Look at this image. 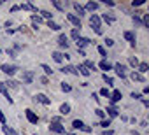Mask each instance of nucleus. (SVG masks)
Masks as SVG:
<instances>
[{
	"label": "nucleus",
	"mask_w": 149,
	"mask_h": 135,
	"mask_svg": "<svg viewBox=\"0 0 149 135\" xmlns=\"http://www.w3.org/2000/svg\"><path fill=\"white\" fill-rule=\"evenodd\" d=\"M90 25H91V28L95 30V33H98V35H102V26H100V18L97 16V14H93L91 18H90Z\"/></svg>",
	"instance_id": "f257e3e1"
},
{
	"label": "nucleus",
	"mask_w": 149,
	"mask_h": 135,
	"mask_svg": "<svg viewBox=\"0 0 149 135\" xmlns=\"http://www.w3.org/2000/svg\"><path fill=\"white\" fill-rule=\"evenodd\" d=\"M0 70H2L4 74H7V76H13V74H16L18 67L16 65H9V63H2L0 65Z\"/></svg>",
	"instance_id": "f03ea898"
},
{
	"label": "nucleus",
	"mask_w": 149,
	"mask_h": 135,
	"mask_svg": "<svg viewBox=\"0 0 149 135\" xmlns=\"http://www.w3.org/2000/svg\"><path fill=\"white\" fill-rule=\"evenodd\" d=\"M72 126H74V128H77V130H83V132H86V133H91V128L86 126L81 119H74V121H72Z\"/></svg>",
	"instance_id": "7ed1b4c3"
},
{
	"label": "nucleus",
	"mask_w": 149,
	"mask_h": 135,
	"mask_svg": "<svg viewBox=\"0 0 149 135\" xmlns=\"http://www.w3.org/2000/svg\"><path fill=\"white\" fill-rule=\"evenodd\" d=\"M25 114H26V119H28L32 125H37V123H39V118H37V114H35L32 109H26V111H25Z\"/></svg>",
	"instance_id": "20e7f679"
},
{
	"label": "nucleus",
	"mask_w": 149,
	"mask_h": 135,
	"mask_svg": "<svg viewBox=\"0 0 149 135\" xmlns=\"http://www.w3.org/2000/svg\"><path fill=\"white\" fill-rule=\"evenodd\" d=\"M33 100H35V102H40V104H44V105H51V100H49L44 93H37V95L33 97Z\"/></svg>",
	"instance_id": "39448f33"
},
{
	"label": "nucleus",
	"mask_w": 149,
	"mask_h": 135,
	"mask_svg": "<svg viewBox=\"0 0 149 135\" xmlns=\"http://www.w3.org/2000/svg\"><path fill=\"white\" fill-rule=\"evenodd\" d=\"M67 19H68L74 26H76V28H81V19H79L76 14H67Z\"/></svg>",
	"instance_id": "423d86ee"
},
{
	"label": "nucleus",
	"mask_w": 149,
	"mask_h": 135,
	"mask_svg": "<svg viewBox=\"0 0 149 135\" xmlns=\"http://www.w3.org/2000/svg\"><path fill=\"white\" fill-rule=\"evenodd\" d=\"M49 130H53L54 133H65V128H63V125L61 123H51V126H49Z\"/></svg>",
	"instance_id": "0eeeda50"
},
{
	"label": "nucleus",
	"mask_w": 149,
	"mask_h": 135,
	"mask_svg": "<svg viewBox=\"0 0 149 135\" xmlns=\"http://www.w3.org/2000/svg\"><path fill=\"white\" fill-rule=\"evenodd\" d=\"M76 44H77V49H83L84 46L91 44V40H90V39H86V37H79V39L76 40Z\"/></svg>",
	"instance_id": "6e6552de"
},
{
	"label": "nucleus",
	"mask_w": 149,
	"mask_h": 135,
	"mask_svg": "<svg viewBox=\"0 0 149 135\" xmlns=\"http://www.w3.org/2000/svg\"><path fill=\"white\" fill-rule=\"evenodd\" d=\"M0 93H2V95L6 97V100H7L9 104H13V98L9 97V91H7V86H6L4 83H0Z\"/></svg>",
	"instance_id": "1a4fd4ad"
},
{
	"label": "nucleus",
	"mask_w": 149,
	"mask_h": 135,
	"mask_svg": "<svg viewBox=\"0 0 149 135\" xmlns=\"http://www.w3.org/2000/svg\"><path fill=\"white\" fill-rule=\"evenodd\" d=\"M114 69H116V74H118V76H119L121 79H123V77L126 76V74H125V69H126L125 65H121V63H116V65H114Z\"/></svg>",
	"instance_id": "9d476101"
},
{
	"label": "nucleus",
	"mask_w": 149,
	"mask_h": 135,
	"mask_svg": "<svg viewBox=\"0 0 149 135\" xmlns=\"http://www.w3.org/2000/svg\"><path fill=\"white\" fill-rule=\"evenodd\" d=\"M109 98H111L112 104H114V102H119V100H121V91H119V90H114V91L109 95Z\"/></svg>",
	"instance_id": "9b49d317"
},
{
	"label": "nucleus",
	"mask_w": 149,
	"mask_h": 135,
	"mask_svg": "<svg viewBox=\"0 0 149 135\" xmlns=\"http://www.w3.org/2000/svg\"><path fill=\"white\" fill-rule=\"evenodd\" d=\"M23 81H25L26 84H30V83L33 81V72H32V70H26V72H23Z\"/></svg>",
	"instance_id": "f8f14e48"
},
{
	"label": "nucleus",
	"mask_w": 149,
	"mask_h": 135,
	"mask_svg": "<svg viewBox=\"0 0 149 135\" xmlns=\"http://www.w3.org/2000/svg\"><path fill=\"white\" fill-rule=\"evenodd\" d=\"M58 44H60L61 47H65V49H67V47H68V39H67V35H63V33H61V35L58 37Z\"/></svg>",
	"instance_id": "ddd939ff"
},
{
	"label": "nucleus",
	"mask_w": 149,
	"mask_h": 135,
	"mask_svg": "<svg viewBox=\"0 0 149 135\" xmlns=\"http://www.w3.org/2000/svg\"><path fill=\"white\" fill-rule=\"evenodd\" d=\"M61 72H63V74H68V72H72V74H79V72H77V69H76V67H72V65H67V67H63V69H61Z\"/></svg>",
	"instance_id": "4468645a"
},
{
	"label": "nucleus",
	"mask_w": 149,
	"mask_h": 135,
	"mask_svg": "<svg viewBox=\"0 0 149 135\" xmlns=\"http://www.w3.org/2000/svg\"><path fill=\"white\" fill-rule=\"evenodd\" d=\"M123 35H125V39H126V40H130V44H132V46H135V33H132V32H125Z\"/></svg>",
	"instance_id": "2eb2a0df"
},
{
	"label": "nucleus",
	"mask_w": 149,
	"mask_h": 135,
	"mask_svg": "<svg viewBox=\"0 0 149 135\" xmlns=\"http://www.w3.org/2000/svg\"><path fill=\"white\" fill-rule=\"evenodd\" d=\"M132 79L137 81V83H146V77H144L142 74H139V72H133V74H132Z\"/></svg>",
	"instance_id": "dca6fc26"
},
{
	"label": "nucleus",
	"mask_w": 149,
	"mask_h": 135,
	"mask_svg": "<svg viewBox=\"0 0 149 135\" xmlns=\"http://www.w3.org/2000/svg\"><path fill=\"white\" fill-rule=\"evenodd\" d=\"M77 72H81V74L84 76V77H90V76H91V72H90V70L86 69L84 65H79V67H77Z\"/></svg>",
	"instance_id": "f3484780"
},
{
	"label": "nucleus",
	"mask_w": 149,
	"mask_h": 135,
	"mask_svg": "<svg viewBox=\"0 0 149 135\" xmlns=\"http://www.w3.org/2000/svg\"><path fill=\"white\" fill-rule=\"evenodd\" d=\"M60 112H61L63 116H67V114L70 112V105H68V104H61V105H60Z\"/></svg>",
	"instance_id": "a211bd4d"
},
{
	"label": "nucleus",
	"mask_w": 149,
	"mask_h": 135,
	"mask_svg": "<svg viewBox=\"0 0 149 135\" xmlns=\"http://www.w3.org/2000/svg\"><path fill=\"white\" fill-rule=\"evenodd\" d=\"M100 69H102V70H111V69H112V65H111L107 60H104V61H100Z\"/></svg>",
	"instance_id": "6ab92c4d"
},
{
	"label": "nucleus",
	"mask_w": 149,
	"mask_h": 135,
	"mask_svg": "<svg viewBox=\"0 0 149 135\" xmlns=\"http://www.w3.org/2000/svg\"><path fill=\"white\" fill-rule=\"evenodd\" d=\"M47 26H49L51 30H56V32H58V30H61V26H60L58 23H54L53 19H49V21H47Z\"/></svg>",
	"instance_id": "aec40b11"
},
{
	"label": "nucleus",
	"mask_w": 149,
	"mask_h": 135,
	"mask_svg": "<svg viewBox=\"0 0 149 135\" xmlns=\"http://www.w3.org/2000/svg\"><path fill=\"white\" fill-rule=\"evenodd\" d=\"M74 9H76V11L79 13V16H84V14H86V11H84V7H83V6H79L77 2H76V4H74Z\"/></svg>",
	"instance_id": "412c9836"
},
{
	"label": "nucleus",
	"mask_w": 149,
	"mask_h": 135,
	"mask_svg": "<svg viewBox=\"0 0 149 135\" xmlns=\"http://www.w3.org/2000/svg\"><path fill=\"white\" fill-rule=\"evenodd\" d=\"M53 6H54L58 11H65V6H67V4H61V2H58V0H53Z\"/></svg>",
	"instance_id": "4be33fe9"
},
{
	"label": "nucleus",
	"mask_w": 149,
	"mask_h": 135,
	"mask_svg": "<svg viewBox=\"0 0 149 135\" xmlns=\"http://www.w3.org/2000/svg\"><path fill=\"white\" fill-rule=\"evenodd\" d=\"M147 69H149V65H147V63H139V74L147 72Z\"/></svg>",
	"instance_id": "5701e85b"
},
{
	"label": "nucleus",
	"mask_w": 149,
	"mask_h": 135,
	"mask_svg": "<svg viewBox=\"0 0 149 135\" xmlns=\"http://www.w3.org/2000/svg\"><path fill=\"white\" fill-rule=\"evenodd\" d=\"M86 9H88V11H97V9H98V4H97V2H88V4H86Z\"/></svg>",
	"instance_id": "b1692460"
},
{
	"label": "nucleus",
	"mask_w": 149,
	"mask_h": 135,
	"mask_svg": "<svg viewBox=\"0 0 149 135\" xmlns=\"http://www.w3.org/2000/svg\"><path fill=\"white\" fill-rule=\"evenodd\" d=\"M53 60H54V61H58V63H61L63 54H61V53H58V51H54V53H53Z\"/></svg>",
	"instance_id": "393cba45"
},
{
	"label": "nucleus",
	"mask_w": 149,
	"mask_h": 135,
	"mask_svg": "<svg viewBox=\"0 0 149 135\" xmlns=\"http://www.w3.org/2000/svg\"><path fill=\"white\" fill-rule=\"evenodd\" d=\"M32 21H33V25H37V26H39V25L42 23V18H40V16H37V14H33V16H32Z\"/></svg>",
	"instance_id": "a878e982"
},
{
	"label": "nucleus",
	"mask_w": 149,
	"mask_h": 135,
	"mask_svg": "<svg viewBox=\"0 0 149 135\" xmlns=\"http://www.w3.org/2000/svg\"><path fill=\"white\" fill-rule=\"evenodd\" d=\"M107 112H109V116H111V118H116V116L119 114V112H118L114 107H107Z\"/></svg>",
	"instance_id": "bb28decb"
},
{
	"label": "nucleus",
	"mask_w": 149,
	"mask_h": 135,
	"mask_svg": "<svg viewBox=\"0 0 149 135\" xmlns=\"http://www.w3.org/2000/svg\"><path fill=\"white\" fill-rule=\"evenodd\" d=\"M40 67H42V70H44V72H46L47 76H51V74H53V70H51V67H49V65H46V63H42Z\"/></svg>",
	"instance_id": "cd10ccee"
},
{
	"label": "nucleus",
	"mask_w": 149,
	"mask_h": 135,
	"mask_svg": "<svg viewBox=\"0 0 149 135\" xmlns=\"http://www.w3.org/2000/svg\"><path fill=\"white\" fill-rule=\"evenodd\" d=\"M70 35H72V39H76V40H77V39L81 37V35H79V28H74V30L70 32Z\"/></svg>",
	"instance_id": "c85d7f7f"
},
{
	"label": "nucleus",
	"mask_w": 149,
	"mask_h": 135,
	"mask_svg": "<svg viewBox=\"0 0 149 135\" xmlns=\"http://www.w3.org/2000/svg\"><path fill=\"white\" fill-rule=\"evenodd\" d=\"M6 86H9V88H13V90H18V83L16 81H7V83H4Z\"/></svg>",
	"instance_id": "c756f323"
},
{
	"label": "nucleus",
	"mask_w": 149,
	"mask_h": 135,
	"mask_svg": "<svg viewBox=\"0 0 149 135\" xmlns=\"http://www.w3.org/2000/svg\"><path fill=\"white\" fill-rule=\"evenodd\" d=\"M61 91L68 93V91H72V86H70V84H67V83H61Z\"/></svg>",
	"instance_id": "7c9ffc66"
},
{
	"label": "nucleus",
	"mask_w": 149,
	"mask_h": 135,
	"mask_svg": "<svg viewBox=\"0 0 149 135\" xmlns=\"http://www.w3.org/2000/svg\"><path fill=\"white\" fill-rule=\"evenodd\" d=\"M128 61H130V65H132V67H139V60H137L135 56H130V60H128Z\"/></svg>",
	"instance_id": "2f4dec72"
},
{
	"label": "nucleus",
	"mask_w": 149,
	"mask_h": 135,
	"mask_svg": "<svg viewBox=\"0 0 149 135\" xmlns=\"http://www.w3.org/2000/svg\"><path fill=\"white\" fill-rule=\"evenodd\" d=\"M40 14H42V18H46L47 21H49V19H51V16H53V14H51V13H47V11H40Z\"/></svg>",
	"instance_id": "473e14b6"
},
{
	"label": "nucleus",
	"mask_w": 149,
	"mask_h": 135,
	"mask_svg": "<svg viewBox=\"0 0 149 135\" xmlns=\"http://www.w3.org/2000/svg\"><path fill=\"white\" fill-rule=\"evenodd\" d=\"M102 19H104L105 23H112V21H114V18H112V16H107V14H104V16H102Z\"/></svg>",
	"instance_id": "72a5a7b5"
},
{
	"label": "nucleus",
	"mask_w": 149,
	"mask_h": 135,
	"mask_svg": "<svg viewBox=\"0 0 149 135\" xmlns=\"http://www.w3.org/2000/svg\"><path fill=\"white\" fill-rule=\"evenodd\" d=\"M142 26H149V14H144V21H142Z\"/></svg>",
	"instance_id": "f704fd0d"
},
{
	"label": "nucleus",
	"mask_w": 149,
	"mask_h": 135,
	"mask_svg": "<svg viewBox=\"0 0 149 135\" xmlns=\"http://www.w3.org/2000/svg\"><path fill=\"white\" fill-rule=\"evenodd\" d=\"M104 81L107 83V86H112V77H109L107 74H104Z\"/></svg>",
	"instance_id": "c9c22d12"
},
{
	"label": "nucleus",
	"mask_w": 149,
	"mask_h": 135,
	"mask_svg": "<svg viewBox=\"0 0 149 135\" xmlns=\"http://www.w3.org/2000/svg\"><path fill=\"white\" fill-rule=\"evenodd\" d=\"M98 53L104 56V58H107V51H105V47H102V46H98Z\"/></svg>",
	"instance_id": "e433bc0d"
},
{
	"label": "nucleus",
	"mask_w": 149,
	"mask_h": 135,
	"mask_svg": "<svg viewBox=\"0 0 149 135\" xmlns=\"http://www.w3.org/2000/svg\"><path fill=\"white\" fill-rule=\"evenodd\" d=\"M100 95H102V97H107V98H109V95H111V93H109V90H107V88H102V90H100Z\"/></svg>",
	"instance_id": "4c0bfd02"
},
{
	"label": "nucleus",
	"mask_w": 149,
	"mask_h": 135,
	"mask_svg": "<svg viewBox=\"0 0 149 135\" xmlns=\"http://www.w3.org/2000/svg\"><path fill=\"white\" fill-rule=\"evenodd\" d=\"M2 130H4V133H6V135H13V133H14V132H13V130H11V128H7V126H6V125H4V126H2Z\"/></svg>",
	"instance_id": "58836bf2"
},
{
	"label": "nucleus",
	"mask_w": 149,
	"mask_h": 135,
	"mask_svg": "<svg viewBox=\"0 0 149 135\" xmlns=\"http://www.w3.org/2000/svg\"><path fill=\"white\" fill-rule=\"evenodd\" d=\"M142 4H144V0H133V2H132L133 7H139V6H142Z\"/></svg>",
	"instance_id": "ea45409f"
},
{
	"label": "nucleus",
	"mask_w": 149,
	"mask_h": 135,
	"mask_svg": "<svg viewBox=\"0 0 149 135\" xmlns=\"http://www.w3.org/2000/svg\"><path fill=\"white\" fill-rule=\"evenodd\" d=\"M133 23H135L137 26H142V21H140V18H139V16H133Z\"/></svg>",
	"instance_id": "a19ab883"
},
{
	"label": "nucleus",
	"mask_w": 149,
	"mask_h": 135,
	"mask_svg": "<svg viewBox=\"0 0 149 135\" xmlns=\"http://www.w3.org/2000/svg\"><path fill=\"white\" fill-rule=\"evenodd\" d=\"M104 128H107V126H111V119H102V123H100Z\"/></svg>",
	"instance_id": "79ce46f5"
},
{
	"label": "nucleus",
	"mask_w": 149,
	"mask_h": 135,
	"mask_svg": "<svg viewBox=\"0 0 149 135\" xmlns=\"http://www.w3.org/2000/svg\"><path fill=\"white\" fill-rule=\"evenodd\" d=\"M0 123H2V125H6V114L2 112V109H0Z\"/></svg>",
	"instance_id": "37998d69"
},
{
	"label": "nucleus",
	"mask_w": 149,
	"mask_h": 135,
	"mask_svg": "<svg viewBox=\"0 0 149 135\" xmlns=\"http://www.w3.org/2000/svg\"><path fill=\"white\" fill-rule=\"evenodd\" d=\"M95 114H97L98 118H104V116H105V112H104L102 109H97V111H95Z\"/></svg>",
	"instance_id": "c03bdc74"
},
{
	"label": "nucleus",
	"mask_w": 149,
	"mask_h": 135,
	"mask_svg": "<svg viewBox=\"0 0 149 135\" xmlns=\"http://www.w3.org/2000/svg\"><path fill=\"white\" fill-rule=\"evenodd\" d=\"M105 44H107V47H111V46H114V40L107 37V39H105Z\"/></svg>",
	"instance_id": "a18cd8bd"
},
{
	"label": "nucleus",
	"mask_w": 149,
	"mask_h": 135,
	"mask_svg": "<svg viewBox=\"0 0 149 135\" xmlns=\"http://www.w3.org/2000/svg\"><path fill=\"white\" fill-rule=\"evenodd\" d=\"M102 135H114V132H112V130H104Z\"/></svg>",
	"instance_id": "49530a36"
},
{
	"label": "nucleus",
	"mask_w": 149,
	"mask_h": 135,
	"mask_svg": "<svg viewBox=\"0 0 149 135\" xmlns=\"http://www.w3.org/2000/svg\"><path fill=\"white\" fill-rule=\"evenodd\" d=\"M132 98H135V100H139V98H140V93H135V91H133V93H132Z\"/></svg>",
	"instance_id": "de8ad7c7"
},
{
	"label": "nucleus",
	"mask_w": 149,
	"mask_h": 135,
	"mask_svg": "<svg viewBox=\"0 0 149 135\" xmlns=\"http://www.w3.org/2000/svg\"><path fill=\"white\" fill-rule=\"evenodd\" d=\"M40 83H42V84H47L49 81H47V77H40Z\"/></svg>",
	"instance_id": "09e8293b"
},
{
	"label": "nucleus",
	"mask_w": 149,
	"mask_h": 135,
	"mask_svg": "<svg viewBox=\"0 0 149 135\" xmlns=\"http://www.w3.org/2000/svg\"><path fill=\"white\" fill-rule=\"evenodd\" d=\"M91 98H93L95 102H100V98H98V95H97V93H93V97H91Z\"/></svg>",
	"instance_id": "8fccbe9b"
},
{
	"label": "nucleus",
	"mask_w": 149,
	"mask_h": 135,
	"mask_svg": "<svg viewBox=\"0 0 149 135\" xmlns=\"http://www.w3.org/2000/svg\"><path fill=\"white\" fill-rule=\"evenodd\" d=\"M105 4H107V6H111V7H112V6H116V4L112 2V0H105Z\"/></svg>",
	"instance_id": "3c124183"
},
{
	"label": "nucleus",
	"mask_w": 149,
	"mask_h": 135,
	"mask_svg": "<svg viewBox=\"0 0 149 135\" xmlns=\"http://www.w3.org/2000/svg\"><path fill=\"white\" fill-rule=\"evenodd\" d=\"M132 135H140L139 132H135V130H132Z\"/></svg>",
	"instance_id": "603ef678"
},
{
	"label": "nucleus",
	"mask_w": 149,
	"mask_h": 135,
	"mask_svg": "<svg viewBox=\"0 0 149 135\" xmlns=\"http://www.w3.org/2000/svg\"><path fill=\"white\" fill-rule=\"evenodd\" d=\"M63 135H74V133H68V132H65V133H63Z\"/></svg>",
	"instance_id": "864d4df0"
},
{
	"label": "nucleus",
	"mask_w": 149,
	"mask_h": 135,
	"mask_svg": "<svg viewBox=\"0 0 149 135\" xmlns=\"http://www.w3.org/2000/svg\"><path fill=\"white\" fill-rule=\"evenodd\" d=\"M35 135H37V133H35Z\"/></svg>",
	"instance_id": "5fc2aeb1"
}]
</instances>
